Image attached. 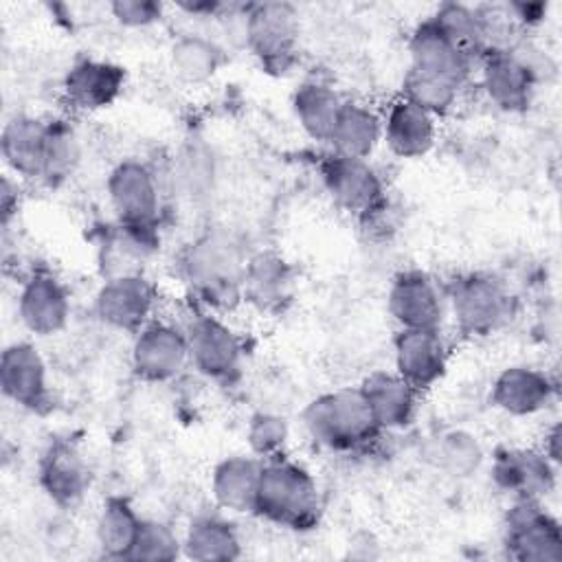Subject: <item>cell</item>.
<instances>
[{"instance_id":"obj_11","label":"cell","mask_w":562,"mask_h":562,"mask_svg":"<svg viewBox=\"0 0 562 562\" xmlns=\"http://www.w3.org/2000/svg\"><path fill=\"white\" fill-rule=\"evenodd\" d=\"M154 310V288L143 274H119L103 281L94 296V314L112 329L140 331Z\"/></svg>"},{"instance_id":"obj_18","label":"cell","mask_w":562,"mask_h":562,"mask_svg":"<svg viewBox=\"0 0 562 562\" xmlns=\"http://www.w3.org/2000/svg\"><path fill=\"white\" fill-rule=\"evenodd\" d=\"M125 70L112 61L81 59L64 77V97L77 110H101L116 101Z\"/></svg>"},{"instance_id":"obj_20","label":"cell","mask_w":562,"mask_h":562,"mask_svg":"<svg viewBox=\"0 0 562 562\" xmlns=\"http://www.w3.org/2000/svg\"><path fill=\"white\" fill-rule=\"evenodd\" d=\"M553 382L533 367H507L492 384V402L507 415L525 417L542 411L553 397Z\"/></svg>"},{"instance_id":"obj_30","label":"cell","mask_w":562,"mask_h":562,"mask_svg":"<svg viewBox=\"0 0 562 562\" xmlns=\"http://www.w3.org/2000/svg\"><path fill=\"white\" fill-rule=\"evenodd\" d=\"M140 520L136 509L123 496H110L97 516V542L103 555L130 560Z\"/></svg>"},{"instance_id":"obj_4","label":"cell","mask_w":562,"mask_h":562,"mask_svg":"<svg viewBox=\"0 0 562 562\" xmlns=\"http://www.w3.org/2000/svg\"><path fill=\"white\" fill-rule=\"evenodd\" d=\"M244 40L263 68L290 70L299 42V13L288 2H259L246 9Z\"/></svg>"},{"instance_id":"obj_5","label":"cell","mask_w":562,"mask_h":562,"mask_svg":"<svg viewBox=\"0 0 562 562\" xmlns=\"http://www.w3.org/2000/svg\"><path fill=\"white\" fill-rule=\"evenodd\" d=\"M505 549L516 562H562V527L538 498H516L505 516Z\"/></svg>"},{"instance_id":"obj_26","label":"cell","mask_w":562,"mask_h":562,"mask_svg":"<svg viewBox=\"0 0 562 562\" xmlns=\"http://www.w3.org/2000/svg\"><path fill=\"white\" fill-rule=\"evenodd\" d=\"M182 555L195 562L237 560L241 555V540L233 522L215 514H202L184 531Z\"/></svg>"},{"instance_id":"obj_27","label":"cell","mask_w":562,"mask_h":562,"mask_svg":"<svg viewBox=\"0 0 562 562\" xmlns=\"http://www.w3.org/2000/svg\"><path fill=\"white\" fill-rule=\"evenodd\" d=\"M342 105L340 94L321 81H305L292 94V110L299 125L310 138L321 143H329Z\"/></svg>"},{"instance_id":"obj_25","label":"cell","mask_w":562,"mask_h":562,"mask_svg":"<svg viewBox=\"0 0 562 562\" xmlns=\"http://www.w3.org/2000/svg\"><path fill=\"white\" fill-rule=\"evenodd\" d=\"M362 393L380 428H404L417 411V391L397 373L375 371L362 382Z\"/></svg>"},{"instance_id":"obj_2","label":"cell","mask_w":562,"mask_h":562,"mask_svg":"<svg viewBox=\"0 0 562 562\" xmlns=\"http://www.w3.org/2000/svg\"><path fill=\"white\" fill-rule=\"evenodd\" d=\"M252 514L288 529H312L321 514V496L314 476L303 465L283 457L261 461Z\"/></svg>"},{"instance_id":"obj_21","label":"cell","mask_w":562,"mask_h":562,"mask_svg":"<svg viewBox=\"0 0 562 562\" xmlns=\"http://www.w3.org/2000/svg\"><path fill=\"white\" fill-rule=\"evenodd\" d=\"M435 116L404 97L395 99L382 121V138L400 158H419L435 145Z\"/></svg>"},{"instance_id":"obj_10","label":"cell","mask_w":562,"mask_h":562,"mask_svg":"<svg viewBox=\"0 0 562 562\" xmlns=\"http://www.w3.org/2000/svg\"><path fill=\"white\" fill-rule=\"evenodd\" d=\"M189 362L187 336L169 323H147L132 345V369L140 380L167 382Z\"/></svg>"},{"instance_id":"obj_31","label":"cell","mask_w":562,"mask_h":562,"mask_svg":"<svg viewBox=\"0 0 562 562\" xmlns=\"http://www.w3.org/2000/svg\"><path fill=\"white\" fill-rule=\"evenodd\" d=\"M215 180L217 169L213 151L200 140L182 145L173 160V187L189 200H204L213 193Z\"/></svg>"},{"instance_id":"obj_32","label":"cell","mask_w":562,"mask_h":562,"mask_svg":"<svg viewBox=\"0 0 562 562\" xmlns=\"http://www.w3.org/2000/svg\"><path fill=\"white\" fill-rule=\"evenodd\" d=\"M430 20L470 59L476 55L483 57L487 53V33L479 9L461 2H446L435 11Z\"/></svg>"},{"instance_id":"obj_38","label":"cell","mask_w":562,"mask_h":562,"mask_svg":"<svg viewBox=\"0 0 562 562\" xmlns=\"http://www.w3.org/2000/svg\"><path fill=\"white\" fill-rule=\"evenodd\" d=\"M288 422L281 415L268 411H257L246 428L248 446L261 461L279 457L288 443Z\"/></svg>"},{"instance_id":"obj_36","label":"cell","mask_w":562,"mask_h":562,"mask_svg":"<svg viewBox=\"0 0 562 562\" xmlns=\"http://www.w3.org/2000/svg\"><path fill=\"white\" fill-rule=\"evenodd\" d=\"M79 156H81V145L72 125L64 119H50L48 134H46L42 180L48 184H57L66 180L75 171Z\"/></svg>"},{"instance_id":"obj_13","label":"cell","mask_w":562,"mask_h":562,"mask_svg":"<svg viewBox=\"0 0 562 562\" xmlns=\"http://www.w3.org/2000/svg\"><path fill=\"white\" fill-rule=\"evenodd\" d=\"M0 389L13 404L37 411L48 400L46 362L35 345L11 342L0 356Z\"/></svg>"},{"instance_id":"obj_1","label":"cell","mask_w":562,"mask_h":562,"mask_svg":"<svg viewBox=\"0 0 562 562\" xmlns=\"http://www.w3.org/2000/svg\"><path fill=\"white\" fill-rule=\"evenodd\" d=\"M250 255L228 228H211L187 246L180 259L184 279L211 305H233L241 296Z\"/></svg>"},{"instance_id":"obj_14","label":"cell","mask_w":562,"mask_h":562,"mask_svg":"<svg viewBox=\"0 0 562 562\" xmlns=\"http://www.w3.org/2000/svg\"><path fill=\"white\" fill-rule=\"evenodd\" d=\"M555 468L542 450L503 448L492 463L494 483L514 498H542L555 485Z\"/></svg>"},{"instance_id":"obj_23","label":"cell","mask_w":562,"mask_h":562,"mask_svg":"<svg viewBox=\"0 0 562 562\" xmlns=\"http://www.w3.org/2000/svg\"><path fill=\"white\" fill-rule=\"evenodd\" d=\"M46 134L48 121L15 114L2 127L0 151L11 171L24 178H40L44 171V154H46Z\"/></svg>"},{"instance_id":"obj_28","label":"cell","mask_w":562,"mask_h":562,"mask_svg":"<svg viewBox=\"0 0 562 562\" xmlns=\"http://www.w3.org/2000/svg\"><path fill=\"white\" fill-rule=\"evenodd\" d=\"M382 140V119L362 103L345 101L329 136L336 154L367 160Z\"/></svg>"},{"instance_id":"obj_34","label":"cell","mask_w":562,"mask_h":562,"mask_svg":"<svg viewBox=\"0 0 562 562\" xmlns=\"http://www.w3.org/2000/svg\"><path fill=\"white\" fill-rule=\"evenodd\" d=\"M428 457L450 476L463 479L474 474L483 463V448L468 430H448L430 443Z\"/></svg>"},{"instance_id":"obj_33","label":"cell","mask_w":562,"mask_h":562,"mask_svg":"<svg viewBox=\"0 0 562 562\" xmlns=\"http://www.w3.org/2000/svg\"><path fill=\"white\" fill-rule=\"evenodd\" d=\"M224 64V50L204 35H182L171 46V68L187 83L211 79Z\"/></svg>"},{"instance_id":"obj_29","label":"cell","mask_w":562,"mask_h":562,"mask_svg":"<svg viewBox=\"0 0 562 562\" xmlns=\"http://www.w3.org/2000/svg\"><path fill=\"white\" fill-rule=\"evenodd\" d=\"M292 288L290 266L274 252L250 255L244 272L241 296L261 310L277 307Z\"/></svg>"},{"instance_id":"obj_3","label":"cell","mask_w":562,"mask_h":562,"mask_svg":"<svg viewBox=\"0 0 562 562\" xmlns=\"http://www.w3.org/2000/svg\"><path fill=\"white\" fill-rule=\"evenodd\" d=\"M307 437L327 450H353L382 430L362 389H338L314 397L303 411Z\"/></svg>"},{"instance_id":"obj_15","label":"cell","mask_w":562,"mask_h":562,"mask_svg":"<svg viewBox=\"0 0 562 562\" xmlns=\"http://www.w3.org/2000/svg\"><path fill=\"white\" fill-rule=\"evenodd\" d=\"M393 349L395 373L417 393L432 386L446 371L448 353L439 329H400Z\"/></svg>"},{"instance_id":"obj_8","label":"cell","mask_w":562,"mask_h":562,"mask_svg":"<svg viewBox=\"0 0 562 562\" xmlns=\"http://www.w3.org/2000/svg\"><path fill=\"white\" fill-rule=\"evenodd\" d=\"M321 178L329 198L349 215L371 217L382 211L384 187L367 160L331 151L321 162Z\"/></svg>"},{"instance_id":"obj_9","label":"cell","mask_w":562,"mask_h":562,"mask_svg":"<svg viewBox=\"0 0 562 562\" xmlns=\"http://www.w3.org/2000/svg\"><path fill=\"white\" fill-rule=\"evenodd\" d=\"M189 362L206 378L217 382H233L239 375L244 347L239 336L220 318L200 314L187 329Z\"/></svg>"},{"instance_id":"obj_35","label":"cell","mask_w":562,"mask_h":562,"mask_svg":"<svg viewBox=\"0 0 562 562\" xmlns=\"http://www.w3.org/2000/svg\"><path fill=\"white\" fill-rule=\"evenodd\" d=\"M459 90V83L417 68H408L402 83V97L432 116L446 114L454 105Z\"/></svg>"},{"instance_id":"obj_17","label":"cell","mask_w":562,"mask_h":562,"mask_svg":"<svg viewBox=\"0 0 562 562\" xmlns=\"http://www.w3.org/2000/svg\"><path fill=\"white\" fill-rule=\"evenodd\" d=\"M481 83L492 103L505 112H520L533 94V70L514 50H487L481 66Z\"/></svg>"},{"instance_id":"obj_7","label":"cell","mask_w":562,"mask_h":562,"mask_svg":"<svg viewBox=\"0 0 562 562\" xmlns=\"http://www.w3.org/2000/svg\"><path fill=\"white\" fill-rule=\"evenodd\" d=\"M108 200L123 226L156 228L160 211V187L151 167L127 158L108 176Z\"/></svg>"},{"instance_id":"obj_16","label":"cell","mask_w":562,"mask_h":562,"mask_svg":"<svg viewBox=\"0 0 562 562\" xmlns=\"http://www.w3.org/2000/svg\"><path fill=\"white\" fill-rule=\"evenodd\" d=\"M18 314L22 325L37 336L61 331L70 316V299L61 281L48 272L29 277L18 296Z\"/></svg>"},{"instance_id":"obj_22","label":"cell","mask_w":562,"mask_h":562,"mask_svg":"<svg viewBox=\"0 0 562 562\" xmlns=\"http://www.w3.org/2000/svg\"><path fill=\"white\" fill-rule=\"evenodd\" d=\"M90 472L83 457L68 441L48 446L40 461V485L61 507L75 505L88 490Z\"/></svg>"},{"instance_id":"obj_39","label":"cell","mask_w":562,"mask_h":562,"mask_svg":"<svg viewBox=\"0 0 562 562\" xmlns=\"http://www.w3.org/2000/svg\"><path fill=\"white\" fill-rule=\"evenodd\" d=\"M112 15L132 29H143L162 18V4L154 0H114L110 4Z\"/></svg>"},{"instance_id":"obj_37","label":"cell","mask_w":562,"mask_h":562,"mask_svg":"<svg viewBox=\"0 0 562 562\" xmlns=\"http://www.w3.org/2000/svg\"><path fill=\"white\" fill-rule=\"evenodd\" d=\"M182 555V540L162 520L143 518L130 560L140 562H171Z\"/></svg>"},{"instance_id":"obj_24","label":"cell","mask_w":562,"mask_h":562,"mask_svg":"<svg viewBox=\"0 0 562 562\" xmlns=\"http://www.w3.org/2000/svg\"><path fill=\"white\" fill-rule=\"evenodd\" d=\"M261 461L244 454L222 459L213 468L211 490L220 507L235 514H252L257 501Z\"/></svg>"},{"instance_id":"obj_12","label":"cell","mask_w":562,"mask_h":562,"mask_svg":"<svg viewBox=\"0 0 562 562\" xmlns=\"http://www.w3.org/2000/svg\"><path fill=\"white\" fill-rule=\"evenodd\" d=\"M389 312L400 329H439L443 303L435 281L419 270L400 272L389 288Z\"/></svg>"},{"instance_id":"obj_19","label":"cell","mask_w":562,"mask_h":562,"mask_svg":"<svg viewBox=\"0 0 562 562\" xmlns=\"http://www.w3.org/2000/svg\"><path fill=\"white\" fill-rule=\"evenodd\" d=\"M408 53L411 68L446 77L459 86L465 83L472 68V59L459 50L430 18L419 22L411 33Z\"/></svg>"},{"instance_id":"obj_40","label":"cell","mask_w":562,"mask_h":562,"mask_svg":"<svg viewBox=\"0 0 562 562\" xmlns=\"http://www.w3.org/2000/svg\"><path fill=\"white\" fill-rule=\"evenodd\" d=\"M560 441H562V430H560V424H553L551 428H549V432L544 435V448H542V452L547 454V459L553 463V465H558L560 463V454H562V448H560Z\"/></svg>"},{"instance_id":"obj_6","label":"cell","mask_w":562,"mask_h":562,"mask_svg":"<svg viewBox=\"0 0 562 562\" xmlns=\"http://www.w3.org/2000/svg\"><path fill=\"white\" fill-rule=\"evenodd\" d=\"M454 323L465 336H487L512 314V296L503 281L490 274H465L450 290Z\"/></svg>"}]
</instances>
